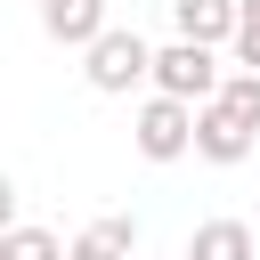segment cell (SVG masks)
<instances>
[{
    "mask_svg": "<svg viewBox=\"0 0 260 260\" xmlns=\"http://www.w3.org/2000/svg\"><path fill=\"white\" fill-rule=\"evenodd\" d=\"M81 73H89V89H98V98H122V89L154 81V49H146L130 24H114L106 41H89V49H81Z\"/></svg>",
    "mask_w": 260,
    "mask_h": 260,
    "instance_id": "6da1fadb",
    "label": "cell"
},
{
    "mask_svg": "<svg viewBox=\"0 0 260 260\" xmlns=\"http://www.w3.org/2000/svg\"><path fill=\"white\" fill-rule=\"evenodd\" d=\"M219 49H203V41H171V49H154V89L162 98H187V106H211L219 98Z\"/></svg>",
    "mask_w": 260,
    "mask_h": 260,
    "instance_id": "7a4b0ae2",
    "label": "cell"
},
{
    "mask_svg": "<svg viewBox=\"0 0 260 260\" xmlns=\"http://www.w3.org/2000/svg\"><path fill=\"white\" fill-rule=\"evenodd\" d=\"M130 146H138L146 162H179V154H195V106L154 89V98L138 106V122H130Z\"/></svg>",
    "mask_w": 260,
    "mask_h": 260,
    "instance_id": "3957f363",
    "label": "cell"
},
{
    "mask_svg": "<svg viewBox=\"0 0 260 260\" xmlns=\"http://www.w3.org/2000/svg\"><path fill=\"white\" fill-rule=\"evenodd\" d=\"M252 146H260V130H252V122H236L219 98H211V106H195V154H203V162H219V171H228V162H244Z\"/></svg>",
    "mask_w": 260,
    "mask_h": 260,
    "instance_id": "277c9868",
    "label": "cell"
},
{
    "mask_svg": "<svg viewBox=\"0 0 260 260\" xmlns=\"http://www.w3.org/2000/svg\"><path fill=\"white\" fill-rule=\"evenodd\" d=\"M171 24H179V41L236 49V24H244V8H236V0H171Z\"/></svg>",
    "mask_w": 260,
    "mask_h": 260,
    "instance_id": "5b68a950",
    "label": "cell"
},
{
    "mask_svg": "<svg viewBox=\"0 0 260 260\" xmlns=\"http://www.w3.org/2000/svg\"><path fill=\"white\" fill-rule=\"evenodd\" d=\"M65 260H138V219H130V211L89 219V228L65 244Z\"/></svg>",
    "mask_w": 260,
    "mask_h": 260,
    "instance_id": "8992f818",
    "label": "cell"
},
{
    "mask_svg": "<svg viewBox=\"0 0 260 260\" xmlns=\"http://www.w3.org/2000/svg\"><path fill=\"white\" fill-rule=\"evenodd\" d=\"M41 24H49V41H65V49H89V41L114 32V24H106V0H41Z\"/></svg>",
    "mask_w": 260,
    "mask_h": 260,
    "instance_id": "52a82bcc",
    "label": "cell"
},
{
    "mask_svg": "<svg viewBox=\"0 0 260 260\" xmlns=\"http://www.w3.org/2000/svg\"><path fill=\"white\" fill-rule=\"evenodd\" d=\"M187 260H260V244H252L244 219H203L187 236Z\"/></svg>",
    "mask_w": 260,
    "mask_h": 260,
    "instance_id": "ba28073f",
    "label": "cell"
},
{
    "mask_svg": "<svg viewBox=\"0 0 260 260\" xmlns=\"http://www.w3.org/2000/svg\"><path fill=\"white\" fill-rule=\"evenodd\" d=\"M0 260H65V244H57L49 228H32V219H16V228L0 236Z\"/></svg>",
    "mask_w": 260,
    "mask_h": 260,
    "instance_id": "9c48e42d",
    "label": "cell"
},
{
    "mask_svg": "<svg viewBox=\"0 0 260 260\" xmlns=\"http://www.w3.org/2000/svg\"><path fill=\"white\" fill-rule=\"evenodd\" d=\"M219 106H228L236 122H252V130H260V73H244V65H236V73L219 81Z\"/></svg>",
    "mask_w": 260,
    "mask_h": 260,
    "instance_id": "30bf717a",
    "label": "cell"
},
{
    "mask_svg": "<svg viewBox=\"0 0 260 260\" xmlns=\"http://www.w3.org/2000/svg\"><path fill=\"white\" fill-rule=\"evenodd\" d=\"M236 65H244V73H260V24H244V32H236Z\"/></svg>",
    "mask_w": 260,
    "mask_h": 260,
    "instance_id": "8fae6325",
    "label": "cell"
},
{
    "mask_svg": "<svg viewBox=\"0 0 260 260\" xmlns=\"http://www.w3.org/2000/svg\"><path fill=\"white\" fill-rule=\"evenodd\" d=\"M236 8H244V24H260V0H236ZM244 24H236V32H244Z\"/></svg>",
    "mask_w": 260,
    "mask_h": 260,
    "instance_id": "7c38bea8",
    "label": "cell"
}]
</instances>
